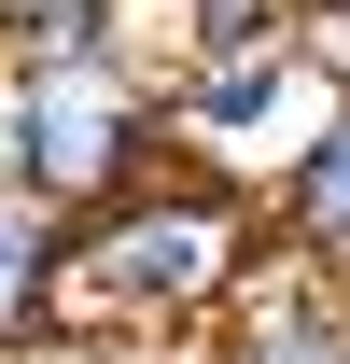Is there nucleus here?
I'll return each instance as SVG.
<instances>
[{"label":"nucleus","instance_id":"nucleus-11","mask_svg":"<svg viewBox=\"0 0 350 364\" xmlns=\"http://www.w3.org/2000/svg\"><path fill=\"white\" fill-rule=\"evenodd\" d=\"M0 196H14V112H0Z\"/></svg>","mask_w":350,"mask_h":364},{"label":"nucleus","instance_id":"nucleus-8","mask_svg":"<svg viewBox=\"0 0 350 364\" xmlns=\"http://www.w3.org/2000/svg\"><path fill=\"white\" fill-rule=\"evenodd\" d=\"M182 14H196V43H224V28H280L295 0H182Z\"/></svg>","mask_w":350,"mask_h":364},{"label":"nucleus","instance_id":"nucleus-5","mask_svg":"<svg viewBox=\"0 0 350 364\" xmlns=\"http://www.w3.org/2000/svg\"><path fill=\"white\" fill-rule=\"evenodd\" d=\"M182 364H350V294H322V280H295V267H266Z\"/></svg>","mask_w":350,"mask_h":364},{"label":"nucleus","instance_id":"nucleus-2","mask_svg":"<svg viewBox=\"0 0 350 364\" xmlns=\"http://www.w3.org/2000/svg\"><path fill=\"white\" fill-rule=\"evenodd\" d=\"M336 98H350V70L308 43L295 14H280V28H224V43H196V56L169 70V154L266 196V182L322 140V112H336Z\"/></svg>","mask_w":350,"mask_h":364},{"label":"nucleus","instance_id":"nucleus-3","mask_svg":"<svg viewBox=\"0 0 350 364\" xmlns=\"http://www.w3.org/2000/svg\"><path fill=\"white\" fill-rule=\"evenodd\" d=\"M0 112H14V196L28 210H98V196H127L154 154H169V98L112 70V56H28V70H0Z\"/></svg>","mask_w":350,"mask_h":364},{"label":"nucleus","instance_id":"nucleus-9","mask_svg":"<svg viewBox=\"0 0 350 364\" xmlns=\"http://www.w3.org/2000/svg\"><path fill=\"white\" fill-rule=\"evenodd\" d=\"M295 28H308V43H322V56L350 70V0H295Z\"/></svg>","mask_w":350,"mask_h":364},{"label":"nucleus","instance_id":"nucleus-1","mask_svg":"<svg viewBox=\"0 0 350 364\" xmlns=\"http://www.w3.org/2000/svg\"><path fill=\"white\" fill-rule=\"evenodd\" d=\"M253 280H266V196L154 154L127 196L56 225L43 350H196Z\"/></svg>","mask_w":350,"mask_h":364},{"label":"nucleus","instance_id":"nucleus-7","mask_svg":"<svg viewBox=\"0 0 350 364\" xmlns=\"http://www.w3.org/2000/svg\"><path fill=\"white\" fill-rule=\"evenodd\" d=\"M98 14H112V0H0V70H28V56H85Z\"/></svg>","mask_w":350,"mask_h":364},{"label":"nucleus","instance_id":"nucleus-10","mask_svg":"<svg viewBox=\"0 0 350 364\" xmlns=\"http://www.w3.org/2000/svg\"><path fill=\"white\" fill-rule=\"evenodd\" d=\"M43 364H182V350H43Z\"/></svg>","mask_w":350,"mask_h":364},{"label":"nucleus","instance_id":"nucleus-6","mask_svg":"<svg viewBox=\"0 0 350 364\" xmlns=\"http://www.w3.org/2000/svg\"><path fill=\"white\" fill-rule=\"evenodd\" d=\"M43 294H56V210L0 196V364H43Z\"/></svg>","mask_w":350,"mask_h":364},{"label":"nucleus","instance_id":"nucleus-4","mask_svg":"<svg viewBox=\"0 0 350 364\" xmlns=\"http://www.w3.org/2000/svg\"><path fill=\"white\" fill-rule=\"evenodd\" d=\"M266 267L322 280V294H350V98L322 112V140H308L295 168L266 182Z\"/></svg>","mask_w":350,"mask_h":364}]
</instances>
